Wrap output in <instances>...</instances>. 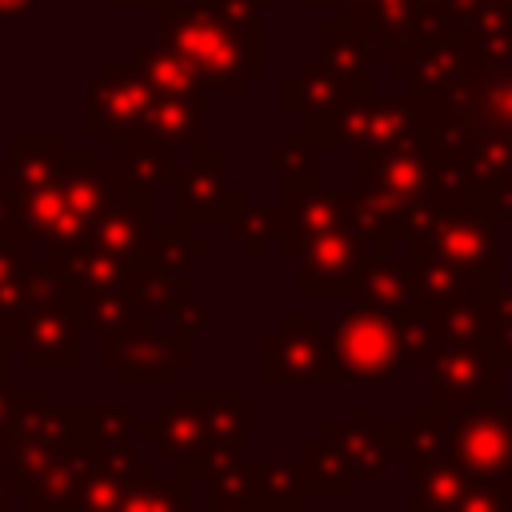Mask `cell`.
Segmentation results:
<instances>
[{"instance_id": "1", "label": "cell", "mask_w": 512, "mask_h": 512, "mask_svg": "<svg viewBox=\"0 0 512 512\" xmlns=\"http://www.w3.org/2000/svg\"><path fill=\"white\" fill-rule=\"evenodd\" d=\"M156 24L164 32V44H172L192 64L204 88H224L240 96L248 80L264 72L260 24L228 20L204 0H160Z\"/></svg>"}, {"instance_id": "2", "label": "cell", "mask_w": 512, "mask_h": 512, "mask_svg": "<svg viewBox=\"0 0 512 512\" xmlns=\"http://www.w3.org/2000/svg\"><path fill=\"white\" fill-rule=\"evenodd\" d=\"M500 208L484 192H464V196H444L436 200L412 240L404 244L408 252L436 256L440 264L456 268L476 292H496L500 288Z\"/></svg>"}, {"instance_id": "3", "label": "cell", "mask_w": 512, "mask_h": 512, "mask_svg": "<svg viewBox=\"0 0 512 512\" xmlns=\"http://www.w3.org/2000/svg\"><path fill=\"white\" fill-rule=\"evenodd\" d=\"M96 340V364L112 372V380L124 388H164L192 364V336L176 328L160 332L152 316H132L124 328L104 332Z\"/></svg>"}, {"instance_id": "4", "label": "cell", "mask_w": 512, "mask_h": 512, "mask_svg": "<svg viewBox=\"0 0 512 512\" xmlns=\"http://www.w3.org/2000/svg\"><path fill=\"white\" fill-rule=\"evenodd\" d=\"M428 404L448 416H460L480 404H496L504 392V368L492 356V340L472 336H432V352L424 364Z\"/></svg>"}, {"instance_id": "5", "label": "cell", "mask_w": 512, "mask_h": 512, "mask_svg": "<svg viewBox=\"0 0 512 512\" xmlns=\"http://www.w3.org/2000/svg\"><path fill=\"white\" fill-rule=\"evenodd\" d=\"M336 380L340 384H384L404 368L400 312L356 300L332 328Z\"/></svg>"}, {"instance_id": "6", "label": "cell", "mask_w": 512, "mask_h": 512, "mask_svg": "<svg viewBox=\"0 0 512 512\" xmlns=\"http://www.w3.org/2000/svg\"><path fill=\"white\" fill-rule=\"evenodd\" d=\"M260 380L268 388H336L332 332L312 312H288L260 340Z\"/></svg>"}, {"instance_id": "7", "label": "cell", "mask_w": 512, "mask_h": 512, "mask_svg": "<svg viewBox=\"0 0 512 512\" xmlns=\"http://www.w3.org/2000/svg\"><path fill=\"white\" fill-rule=\"evenodd\" d=\"M152 100H156V92L136 72V64L128 56H108V60H100L96 76L88 80V104H84L80 128L88 136H96L100 148L116 152L140 136V124H144Z\"/></svg>"}, {"instance_id": "8", "label": "cell", "mask_w": 512, "mask_h": 512, "mask_svg": "<svg viewBox=\"0 0 512 512\" xmlns=\"http://www.w3.org/2000/svg\"><path fill=\"white\" fill-rule=\"evenodd\" d=\"M204 396L208 388H172V396L156 404L148 420L136 424V444H144L156 460H164L176 476H188V480L208 476Z\"/></svg>"}, {"instance_id": "9", "label": "cell", "mask_w": 512, "mask_h": 512, "mask_svg": "<svg viewBox=\"0 0 512 512\" xmlns=\"http://www.w3.org/2000/svg\"><path fill=\"white\" fill-rule=\"evenodd\" d=\"M416 136H424V100H420V92L400 96V100L360 96L328 120L316 148H348V152L360 156V152L392 148V144H404V140H416Z\"/></svg>"}, {"instance_id": "10", "label": "cell", "mask_w": 512, "mask_h": 512, "mask_svg": "<svg viewBox=\"0 0 512 512\" xmlns=\"http://www.w3.org/2000/svg\"><path fill=\"white\" fill-rule=\"evenodd\" d=\"M452 464L472 476L500 484L512 476V404H480L452 416Z\"/></svg>"}, {"instance_id": "11", "label": "cell", "mask_w": 512, "mask_h": 512, "mask_svg": "<svg viewBox=\"0 0 512 512\" xmlns=\"http://www.w3.org/2000/svg\"><path fill=\"white\" fill-rule=\"evenodd\" d=\"M172 220L180 224H204V220H220L248 196L244 188L228 184V152L220 148H200L192 156H184L172 172Z\"/></svg>"}, {"instance_id": "12", "label": "cell", "mask_w": 512, "mask_h": 512, "mask_svg": "<svg viewBox=\"0 0 512 512\" xmlns=\"http://www.w3.org/2000/svg\"><path fill=\"white\" fill-rule=\"evenodd\" d=\"M284 112H296L300 116V132L320 144V132L328 128V120L360 100V96H372V80H360V76H344L340 68H332L324 56L320 60H304L296 76H284Z\"/></svg>"}, {"instance_id": "13", "label": "cell", "mask_w": 512, "mask_h": 512, "mask_svg": "<svg viewBox=\"0 0 512 512\" xmlns=\"http://www.w3.org/2000/svg\"><path fill=\"white\" fill-rule=\"evenodd\" d=\"M12 348L24 352V364L36 372H76L84 368V328L72 308H20L8 316Z\"/></svg>"}, {"instance_id": "14", "label": "cell", "mask_w": 512, "mask_h": 512, "mask_svg": "<svg viewBox=\"0 0 512 512\" xmlns=\"http://www.w3.org/2000/svg\"><path fill=\"white\" fill-rule=\"evenodd\" d=\"M92 460H96V428H92V404H80V424L72 432V440L64 444V452L44 464L20 492V504L28 512H68L80 492H84V480L92 472Z\"/></svg>"}, {"instance_id": "15", "label": "cell", "mask_w": 512, "mask_h": 512, "mask_svg": "<svg viewBox=\"0 0 512 512\" xmlns=\"http://www.w3.org/2000/svg\"><path fill=\"white\" fill-rule=\"evenodd\" d=\"M316 440L328 444L348 464V472L356 480H376L400 460V424L376 420V412L368 404H356L348 424L324 420L316 428Z\"/></svg>"}, {"instance_id": "16", "label": "cell", "mask_w": 512, "mask_h": 512, "mask_svg": "<svg viewBox=\"0 0 512 512\" xmlns=\"http://www.w3.org/2000/svg\"><path fill=\"white\" fill-rule=\"evenodd\" d=\"M388 252L376 240L352 232V228H336L324 240H316L296 264H300V292L304 296H348L364 272V264Z\"/></svg>"}, {"instance_id": "17", "label": "cell", "mask_w": 512, "mask_h": 512, "mask_svg": "<svg viewBox=\"0 0 512 512\" xmlns=\"http://www.w3.org/2000/svg\"><path fill=\"white\" fill-rule=\"evenodd\" d=\"M280 256L284 260H300L316 240H324L328 232L340 228V188H328L316 180H304V184H292L284 188V200H280Z\"/></svg>"}, {"instance_id": "18", "label": "cell", "mask_w": 512, "mask_h": 512, "mask_svg": "<svg viewBox=\"0 0 512 512\" xmlns=\"http://www.w3.org/2000/svg\"><path fill=\"white\" fill-rule=\"evenodd\" d=\"M156 456H140V444L136 436H108V440H96V460H92V472L84 480V492L80 500L68 508V512H116L124 488L144 472L152 468Z\"/></svg>"}, {"instance_id": "19", "label": "cell", "mask_w": 512, "mask_h": 512, "mask_svg": "<svg viewBox=\"0 0 512 512\" xmlns=\"http://www.w3.org/2000/svg\"><path fill=\"white\" fill-rule=\"evenodd\" d=\"M204 116H208V96L204 88L200 92H184V96H156L144 124H140V136L136 140H156L164 144L176 160L208 148V132H204Z\"/></svg>"}, {"instance_id": "20", "label": "cell", "mask_w": 512, "mask_h": 512, "mask_svg": "<svg viewBox=\"0 0 512 512\" xmlns=\"http://www.w3.org/2000/svg\"><path fill=\"white\" fill-rule=\"evenodd\" d=\"M204 424H208V472L220 464L244 460V440L252 424H264V408L244 396V388H208L204 396Z\"/></svg>"}, {"instance_id": "21", "label": "cell", "mask_w": 512, "mask_h": 512, "mask_svg": "<svg viewBox=\"0 0 512 512\" xmlns=\"http://www.w3.org/2000/svg\"><path fill=\"white\" fill-rule=\"evenodd\" d=\"M400 460L408 464L412 476L452 460V416L428 400L412 404L408 416L400 420Z\"/></svg>"}, {"instance_id": "22", "label": "cell", "mask_w": 512, "mask_h": 512, "mask_svg": "<svg viewBox=\"0 0 512 512\" xmlns=\"http://www.w3.org/2000/svg\"><path fill=\"white\" fill-rule=\"evenodd\" d=\"M156 228V204L144 192H124L92 228H88V248L132 256Z\"/></svg>"}, {"instance_id": "23", "label": "cell", "mask_w": 512, "mask_h": 512, "mask_svg": "<svg viewBox=\"0 0 512 512\" xmlns=\"http://www.w3.org/2000/svg\"><path fill=\"white\" fill-rule=\"evenodd\" d=\"M64 152H68V144L56 132H12L8 136V164H4L12 192L60 180Z\"/></svg>"}, {"instance_id": "24", "label": "cell", "mask_w": 512, "mask_h": 512, "mask_svg": "<svg viewBox=\"0 0 512 512\" xmlns=\"http://www.w3.org/2000/svg\"><path fill=\"white\" fill-rule=\"evenodd\" d=\"M356 300L364 304H376V308H388V312H404V308H416V296H412V260L408 256H396L392 248L388 252H376L356 288H352Z\"/></svg>"}, {"instance_id": "25", "label": "cell", "mask_w": 512, "mask_h": 512, "mask_svg": "<svg viewBox=\"0 0 512 512\" xmlns=\"http://www.w3.org/2000/svg\"><path fill=\"white\" fill-rule=\"evenodd\" d=\"M244 476H248V496L260 504V512H300L304 488H300V476H296V460L248 456Z\"/></svg>"}, {"instance_id": "26", "label": "cell", "mask_w": 512, "mask_h": 512, "mask_svg": "<svg viewBox=\"0 0 512 512\" xmlns=\"http://www.w3.org/2000/svg\"><path fill=\"white\" fill-rule=\"evenodd\" d=\"M176 156L156 144V140H132L124 148H116V176L124 184V192H144V196H156L160 188L172 184V172H176Z\"/></svg>"}, {"instance_id": "27", "label": "cell", "mask_w": 512, "mask_h": 512, "mask_svg": "<svg viewBox=\"0 0 512 512\" xmlns=\"http://www.w3.org/2000/svg\"><path fill=\"white\" fill-rule=\"evenodd\" d=\"M116 512H192V480L176 472L160 476V460H156L124 488Z\"/></svg>"}, {"instance_id": "28", "label": "cell", "mask_w": 512, "mask_h": 512, "mask_svg": "<svg viewBox=\"0 0 512 512\" xmlns=\"http://www.w3.org/2000/svg\"><path fill=\"white\" fill-rule=\"evenodd\" d=\"M188 276L184 272H172V268H160V264H148V260H136L132 256V276H128V296H132V308L136 316H168L172 304L188 292Z\"/></svg>"}, {"instance_id": "29", "label": "cell", "mask_w": 512, "mask_h": 512, "mask_svg": "<svg viewBox=\"0 0 512 512\" xmlns=\"http://www.w3.org/2000/svg\"><path fill=\"white\" fill-rule=\"evenodd\" d=\"M408 260H412V296H416V308H420L424 316H436V312H444L448 304H456V300H464L468 292H476L456 268L440 264L436 256L408 252Z\"/></svg>"}, {"instance_id": "30", "label": "cell", "mask_w": 512, "mask_h": 512, "mask_svg": "<svg viewBox=\"0 0 512 512\" xmlns=\"http://www.w3.org/2000/svg\"><path fill=\"white\" fill-rule=\"evenodd\" d=\"M132 256L188 276L196 260H208V256H212V244H208V240H196L188 224L168 220V224H156V228H152V236H148Z\"/></svg>"}, {"instance_id": "31", "label": "cell", "mask_w": 512, "mask_h": 512, "mask_svg": "<svg viewBox=\"0 0 512 512\" xmlns=\"http://www.w3.org/2000/svg\"><path fill=\"white\" fill-rule=\"evenodd\" d=\"M296 476H300L304 496H352L356 492V476L348 472V464L328 444H320L316 436L300 444Z\"/></svg>"}, {"instance_id": "32", "label": "cell", "mask_w": 512, "mask_h": 512, "mask_svg": "<svg viewBox=\"0 0 512 512\" xmlns=\"http://www.w3.org/2000/svg\"><path fill=\"white\" fill-rule=\"evenodd\" d=\"M136 72L152 84L156 96H184V92H200V76L192 72V64L172 48V44H140L132 56Z\"/></svg>"}, {"instance_id": "33", "label": "cell", "mask_w": 512, "mask_h": 512, "mask_svg": "<svg viewBox=\"0 0 512 512\" xmlns=\"http://www.w3.org/2000/svg\"><path fill=\"white\" fill-rule=\"evenodd\" d=\"M280 224H284L280 204H256V200L244 196V200L224 216V236H228L232 244H240L248 260H260V256L268 252V244L280 240Z\"/></svg>"}, {"instance_id": "34", "label": "cell", "mask_w": 512, "mask_h": 512, "mask_svg": "<svg viewBox=\"0 0 512 512\" xmlns=\"http://www.w3.org/2000/svg\"><path fill=\"white\" fill-rule=\"evenodd\" d=\"M76 280L68 272V260L64 256H28L24 260V300L36 304V308H72L76 300Z\"/></svg>"}, {"instance_id": "35", "label": "cell", "mask_w": 512, "mask_h": 512, "mask_svg": "<svg viewBox=\"0 0 512 512\" xmlns=\"http://www.w3.org/2000/svg\"><path fill=\"white\" fill-rule=\"evenodd\" d=\"M72 316L80 320L84 332L104 336V332L124 328V324L136 316V308H132L128 288H100V292H76V300H72Z\"/></svg>"}, {"instance_id": "36", "label": "cell", "mask_w": 512, "mask_h": 512, "mask_svg": "<svg viewBox=\"0 0 512 512\" xmlns=\"http://www.w3.org/2000/svg\"><path fill=\"white\" fill-rule=\"evenodd\" d=\"M64 260H68V272H72V280H76L80 292L128 288L132 256H116V252H100V248H76Z\"/></svg>"}, {"instance_id": "37", "label": "cell", "mask_w": 512, "mask_h": 512, "mask_svg": "<svg viewBox=\"0 0 512 512\" xmlns=\"http://www.w3.org/2000/svg\"><path fill=\"white\" fill-rule=\"evenodd\" d=\"M320 44H324V52H320V56H324L332 68H340L344 76L372 80V76H368L372 40H368L356 24H348V20H332V24H324V28H320Z\"/></svg>"}, {"instance_id": "38", "label": "cell", "mask_w": 512, "mask_h": 512, "mask_svg": "<svg viewBox=\"0 0 512 512\" xmlns=\"http://www.w3.org/2000/svg\"><path fill=\"white\" fill-rule=\"evenodd\" d=\"M412 480L416 484H412V496H408V512H448L464 496V488L472 484V476H464L452 460L432 464L428 472H420Z\"/></svg>"}, {"instance_id": "39", "label": "cell", "mask_w": 512, "mask_h": 512, "mask_svg": "<svg viewBox=\"0 0 512 512\" xmlns=\"http://www.w3.org/2000/svg\"><path fill=\"white\" fill-rule=\"evenodd\" d=\"M260 164H264L268 172H280V188L316 180V144H312L300 128H296V132H284L280 144L260 156Z\"/></svg>"}, {"instance_id": "40", "label": "cell", "mask_w": 512, "mask_h": 512, "mask_svg": "<svg viewBox=\"0 0 512 512\" xmlns=\"http://www.w3.org/2000/svg\"><path fill=\"white\" fill-rule=\"evenodd\" d=\"M248 460V456H244ZM244 460L236 464H220L212 468L208 480V512H260V504L248 496V476H244Z\"/></svg>"}, {"instance_id": "41", "label": "cell", "mask_w": 512, "mask_h": 512, "mask_svg": "<svg viewBox=\"0 0 512 512\" xmlns=\"http://www.w3.org/2000/svg\"><path fill=\"white\" fill-rule=\"evenodd\" d=\"M24 260H28V244L16 236H0V312L16 316L20 308H28L24 300Z\"/></svg>"}, {"instance_id": "42", "label": "cell", "mask_w": 512, "mask_h": 512, "mask_svg": "<svg viewBox=\"0 0 512 512\" xmlns=\"http://www.w3.org/2000/svg\"><path fill=\"white\" fill-rule=\"evenodd\" d=\"M488 312H492V356L500 360L504 372H512V280L488 292Z\"/></svg>"}, {"instance_id": "43", "label": "cell", "mask_w": 512, "mask_h": 512, "mask_svg": "<svg viewBox=\"0 0 512 512\" xmlns=\"http://www.w3.org/2000/svg\"><path fill=\"white\" fill-rule=\"evenodd\" d=\"M136 424H140V412H136L132 404H92L96 440H108V436H136Z\"/></svg>"}, {"instance_id": "44", "label": "cell", "mask_w": 512, "mask_h": 512, "mask_svg": "<svg viewBox=\"0 0 512 512\" xmlns=\"http://www.w3.org/2000/svg\"><path fill=\"white\" fill-rule=\"evenodd\" d=\"M448 512H508V492H504V480L500 484H488V480H472L464 488V496L448 508Z\"/></svg>"}, {"instance_id": "45", "label": "cell", "mask_w": 512, "mask_h": 512, "mask_svg": "<svg viewBox=\"0 0 512 512\" xmlns=\"http://www.w3.org/2000/svg\"><path fill=\"white\" fill-rule=\"evenodd\" d=\"M168 320H172V328L176 332H184V336H196V332H204L208 324H212V308L188 288L176 304H172V312H168Z\"/></svg>"}, {"instance_id": "46", "label": "cell", "mask_w": 512, "mask_h": 512, "mask_svg": "<svg viewBox=\"0 0 512 512\" xmlns=\"http://www.w3.org/2000/svg\"><path fill=\"white\" fill-rule=\"evenodd\" d=\"M28 388H12V384H0V440H8L12 424H16V412L24 404Z\"/></svg>"}, {"instance_id": "47", "label": "cell", "mask_w": 512, "mask_h": 512, "mask_svg": "<svg viewBox=\"0 0 512 512\" xmlns=\"http://www.w3.org/2000/svg\"><path fill=\"white\" fill-rule=\"evenodd\" d=\"M12 504H16V480H12L8 444L0 440V512H12Z\"/></svg>"}, {"instance_id": "48", "label": "cell", "mask_w": 512, "mask_h": 512, "mask_svg": "<svg viewBox=\"0 0 512 512\" xmlns=\"http://www.w3.org/2000/svg\"><path fill=\"white\" fill-rule=\"evenodd\" d=\"M12 324H8V316L0 312V384H8V368H12Z\"/></svg>"}, {"instance_id": "49", "label": "cell", "mask_w": 512, "mask_h": 512, "mask_svg": "<svg viewBox=\"0 0 512 512\" xmlns=\"http://www.w3.org/2000/svg\"><path fill=\"white\" fill-rule=\"evenodd\" d=\"M36 4H40V0H0V20H4V24H16V20H28Z\"/></svg>"}, {"instance_id": "50", "label": "cell", "mask_w": 512, "mask_h": 512, "mask_svg": "<svg viewBox=\"0 0 512 512\" xmlns=\"http://www.w3.org/2000/svg\"><path fill=\"white\" fill-rule=\"evenodd\" d=\"M8 224H12V184L8 172L0 168V236H8Z\"/></svg>"}, {"instance_id": "51", "label": "cell", "mask_w": 512, "mask_h": 512, "mask_svg": "<svg viewBox=\"0 0 512 512\" xmlns=\"http://www.w3.org/2000/svg\"><path fill=\"white\" fill-rule=\"evenodd\" d=\"M100 4H108V8H112V4H160V0H100Z\"/></svg>"}, {"instance_id": "52", "label": "cell", "mask_w": 512, "mask_h": 512, "mask_svg": "<svg viewBox=\"0 0 512 512\" xmlns=\"http://www.w3.org/2000/svg\"><path fill=\"white\" fill-rule=\"evenodd\" d=\"M484 4H492V8H504V12H512V0H484Z\"/></svg>"}, {"instance_id": "53", "label": "cell", "mask_w": 512, "mask_h": 512, "mask_svg": "<svg viewBox=\"0 0 512 512\" xmlns=\"http://www.w3.org/2000/svg\"><path fill=\"white\" fill-rule=\"evenodd\" d=\"M504 492H508V512H512V476L504 480Z\"/></svg>"}, {"instance_id": "54", "label": "cell", "mask_w": 512, "mask_h": 512, "mask_svg": "<svg viewBox=\"0 0 512 512\" xmlns=\"http://www.w3.org/2000/svg\"><path fill=\"white\" fill-rule=\"evenodd\" d=\"M404 512H408V508H404Z\"/></svg>"}]
</instances>
